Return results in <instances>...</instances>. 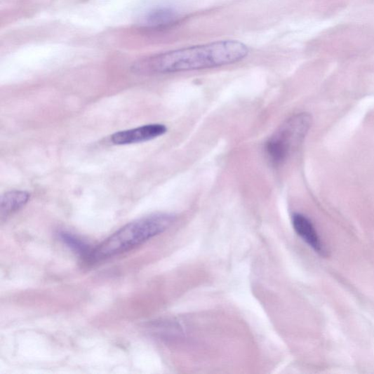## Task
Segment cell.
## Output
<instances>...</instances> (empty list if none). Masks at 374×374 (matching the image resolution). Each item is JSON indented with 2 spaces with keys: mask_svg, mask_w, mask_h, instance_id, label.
<instances>
[{
  "mask_svg": "<svg viewBox=\"0 0 374 374\" xmlns=\"http://www.w3.org/2000/svg\"><path fill=\"white\" fill-rule=\"evenodd\" d=\"M168 128L164 124L153 123L135 129L116 133L112 140L116 145H128L153 140L166 133Z\"/></svg>",
  "mask_w": 374,
  "mask_h": 374,
  "instance_id": "4",
  "label": "cell"
},
{
  "mask_svg": "<svg viewBox=\"0 0 374 374\" xmlns=\"http://www.w3.org/2000/svg\"><path fill=\"white\" fill-rule=\"evenodd\" d=\"M179 15L170 8H157L149 12L145 16L142 25L148 28L163 29L177 23Z\"/></svg>",
  "mask_w": 374,
  "mask_h": 374,
  "instance_id": "6",
  "label": "cell"
},
{
  "mask_svg": "<svg viewBox=\"0 0 374 374\" xmlns=\"http://www.w3.org/2000/svg\"><path fill=\"white\" fill-rule=\"evenodd\" d=\"M61 238L65 243H66L69 247L75 249L78 253H86V246L74 236L64 233L61 234Z\"/></svg>",
  "mask_w": 374,
  "mask_h": 374,
  "instance_id": "8",
  "label": "cell"
},
{
  "mask_svg": "<svg viewBox=\"0 0 374 374\" xmlns=\"http://www.w3.org/2000/svg\"><path fill=\"white\" fill-rule=\"evenodd\" d=\"M175 220V217L171 213H160L129 223L102 242L92 252L91 258L100 260L131 251L164 233Z\"/></svg>",
  "mask_w": 374,
  "mask_h": 374,
  "instance_id": "2",
  "label": "cell"
},
{
  "mask_svg": "<svg viewBox=\"0 0 374 374\" xmlns=\"http://www.w3.org/2000/svg\"><path fill=\"white\" fill-rule=\"evenodd\" d=\"M293 227L297 234L311 246L315 252L326 255V251L312 222L300 213H294L292 218Z\"/></svg>",
  "mask_w": 374,
  "mask_h": 374,
  "instance_id": "5",
  "label": "cell"
},
{
  "mask_svg": "<svg viewBox=\"0 0 374 374\" xmlns=\"http://www.w3.org/2000/svg\"><path fill=\"white\" fill-rule=\"evenodd\" d=\"M30 194L25 191L13 190L5 193L0 200V218L4 220L25 206Z\"/></svg>",
  "mask_w": 374,
  "mask_h": 374,
  "instance_id": "7",
  "label": "cell"
},
{
  "mask_svg": "<svg viewBox=\"0 0 374 374\" xmlns=\"http://www.w3.org/2000/svg\"><path fill=\"white\" fill-rule=\"evenodd\" d=\"M312 124L309 114H295L286 121L267 141L265 152L269 161L274 166H279L301 145Z\"/></svg>",
  "mask_w": 374,
  "mask_h": 374,
  "instance_id": "3",
  "label": "cell"
},
{
  "mask_svg": "<svg viewBox=\"0 0 374 374\" xmlns=\"http://www.w3.org/2000/svg\"><path fill=\"white\" fill-rule=\"evenodd\" d=\"M248 53L244 44L222 41L160 53L135 62L133 73L166 74L215 68L241 61Z\"/></svg>",
  "mask_w": 374,
  "mask_h": 374,
  "instance_id": "1",
  "label": "cell"
}]
</instances>
